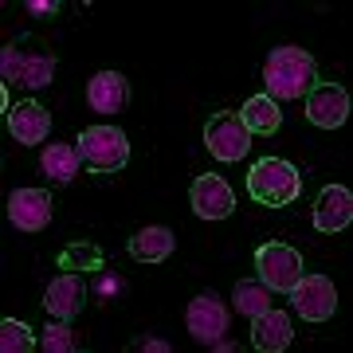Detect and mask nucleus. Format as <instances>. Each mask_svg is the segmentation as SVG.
I'll use <instances>...</instances> for the list:
<instances>
[{"label": "nucleus", "instance_id": "nucleus-1", "mask_svg": "<svg viewBox=\"0 0 353 353\" xmlns=\"http://www.w3.org/2000/svg\"><path fill=\"white\" fill-rule=\"evenodd\" d=\"M318 67H314V55L303 48H275L267 55L263 63V83H267V94L271 99H303L306 90L318 83Z\"/></svg>", "mask_w": 353, "mask_h": 353}, {"label": "nucleus", "instance_id": "nucleus-2", "mask_svg": "<svg viewBox=\"0 0 353 353\" xmlns=\"http://www.w3.org/2000/svg\"><path fill=\"white\" fill-rule=\"evenodd\" d=\"M248 192H252L255 204L283 208V204L299 201L303 176H299V169L290 161H283V157H263V161H255L252 173H248Z\"/></svg>", "mask_w": 353, "mask_h": 353}, {"label": "nucleus", "instance_id": "nucleus-3", "mask_svg": "<svg viewBox=\"0 0 353 353\" xmlns=\"http://www.w3.org/2000/svg\"><path fill=\"white\" fill-rule=\"evenodd\" d=\"M79 161L87 165L90 173H118L130 161V141L118 126H90L83 130V138L75 141Z\"/></svg>", "mask_w": 353, "mask_h": 353}, {"label": "nucleus", "instance_id": "nucleus-4", "mask_svg": "<svg viewBox=\"0 0 353 353\" xmlns=\"http://www.w3.org/2000/svg\"><path fill=\"white\" fill-rule=\"evenodd\" d=\"M0 71H4V83L39 90L51 87V79H55V55L51 51H24L20 43H8L0 51Z\"/></svg>", "mask_w": 353, "mask_h": 353}, {"label": "nucleus", "instance_id": "nucleus-5", "mask_svg": "<svg viewBox=\"0 0 353 353\" xmlns=\"http://www.w3.org/2000/svg\"><path fill=\"white\" fill-rule=\"evenodd\" d=\"M255 271H259V283L267 290H279L287 294L299 279H303V255L294 252L290 243H263L255 252Z\"/></svg>", "mask_w": 353, "mask_h": 353}, {"label": "nucleus", "instance_id": "nucleus-6", "mask_svg": "<svg viewBox=\"0 0 353 353\" xmlns=\"http://www.w3.org/2000/svg\"><path fill=\"white\" fill-rule=\"evenodd\" d=\"M204 145H208V153H212L216 161H240V157H248V150H252V134H248V126H243L240 114H212L208 118V126H204Z\"/></svg>", "mask_w": 353, "mask_h": 353}, {"label": "nucleus", "instance_id": "nucleus-7", "mask_svg": "<svg viewBox=\"0 0 353 353\" xmlns=\"http://www.w3.org/2000/svg\"><path fill=\"white\" fill-rule=\"evenodd\" d=\"M287 294L294 303V310L303 314V322H326L338 310V290H334V283L326 275H303Z\"/></svg>", "mask_w": 353, "mask_h": 353}, {"label": "nucleus", "instance_id": "nucleus-8", "mask_svg": "<svg viewBox=\"0 0 353 353\" xmlns=\"http://www.w3.org/2000/svg\"><path fill=\"white\" fill-rule=\"evenodd\" d=\"M306 118L318 130H338L350 118V94L341 83H314L306 90Z\"/></svg>", "mask_w": 353, "mask_h": 353}, {"label": "nucleus", "instance_id": "nucleus-9", "mask_svg": "<svg viewBox=\"0 0 353 353\" xmlns=\"http://www.w3.org/2000/svg\"><path fill=\"white\" fill-rule=\"evenodd\" d=\"M185 322H189V334L201 341V345H216V341L224 338V330H228V306L220 303L216 290H204V294H196V299L189 303Z\"/></svg>", "mask_w": 353, "mask_h": 353}, {"label": "nucleus", "instance_id": "nucleus-10", "mask_svg": "<svg viewBox=\"0 0 353 353\" xmlns=\"http://www.w3.org/2000/svg\"><path fill=\"white\" fill-rule=\"evenodd\" d=\"M189 196H192V212L204 216V220H224V216L236 212V192H232V185L224 176H216V173L196 176Z\"/></svg>", "mask_w": 353, "mask_h": 353}, {"label": "nucleus", "instance_id": "nucleus-11", "mask_svg": "<svg viewBox=\"0 0 353 353\" xmlns=\"http://www.w3.org/2000/svg\"><path fill=\"white\" fill-rule=\"evenodd\" d=\"M51 196L43 189H16L8 196V220H12L20 232H39V228L51 224Z\"/></svg>", "mask_w": 353, "mask_h": 353}, {"label": "nucleus", "instance_id": "nucleus-12", "mask_svg": "<svg viewBox=\"0 0 353 353\" xmlns=\"http://www.w3.org/2000/svg\"><path fill=\"white\" fill-rule=\"evenodd\" d=\"M353 220V192L345 185H326L314 204V228L318 232H341Z\"/></svg>", "mask_w": 353, "mask_h": 353}, {"label": "nucleus", "instance_id": "nucleus-13", "mask_svg": "<svg viewBox=\"0 0 353 353\" xmlns=\"http://www.w3.org/2000/svg\"><path fill=\"white\" fill-rule=\"evenodd\" d=\"M83 303H87V283L79 275H59L51 279V287L43 290V310H48L51 318H75L79 310H83Z\"/></svg>", "mask_w": 353, "mask_h": 353}, {"label": "nucleus", "instance_id": "nucleus-14", "mask_svg": "<svg viewBox=\"0 0 353 353\" xmlns=\"http://www.w3.org/2000/svg\"><path fill=\"white\" fill-rule=\"evenodd\" d=\"M294 338V326L283 310H263L252 318V345L259 353H283Z\"/></svg>", "mask_w": 353, "mask_h": 353}, {"label": "nucleus", "instance_id": "nucleus-15", "mask_svg": "<svg viewBox=\"0 0 353 353\" xmlns=\"http://www.w3.org/2000/svg\"><path fill=\"white\" fill-rule=\"evenodd\" d=\"M126 99H130V83L118 71H99L87 83V102L94 114H118L126 106Z\"/></svg>", "mask_w": 353, "mask_h": 353}, {"label": "nucleus", "instance_id": "nucleus-16", "mask_svg": "<svg viewBox=\"0 0 353 353\" xmlns=\"http://www.w3.org/2000/svg\"><path fill=\"white\" fill-rule=\"evenodd\" d=\"M8 130L20 145H36V141L48 138L51 130V114L39 106V102H16L8 110Z\"/></svg>", "mask_w": 353, "mask_h": 353}, {"label": "nucleus", "instance_id": "nucleus-17", "mask_svg": "<svg viewBox=\"0 0 353 353\" xmlns=\"http://www.w3.org/2000/svg\"><path fill=\"white\" fill-rule=\"evenodd\" d=\"M173 243H176V236L169 228L153 224V228H141L138 236L130 240V255H134L138 263H161V259L173 255Z\"/></svg>", "mask_w": 353, "mask_h": 353}, {"label": "nucleus", "instance_id": "nucleus-18", "mask_svg": "<svg viewBox=\"0 0 353 353\" xmlns=\"http://www.w3.org/2000/svg\"><path fill=\"white\" fill-rule=\"evenodd\" d=\"M240 118H243V126H248V134H263V138H271L283 126V110H279V102L271 94H252V99L243 102Z\"/></svg>", "mask_w": 353, "mask_h": 353}, {"label": "nucleus", "instance_id": "nucleus-19", "mask_svg": "<svg viewBox=\"0 0 353 353\" xmlns=\"http://www.w3.org/2000/svg\"><path fill=\"white\" fill-rule=\"evenodd\" d=\"M39 169H43L55 185H67V181L79 176V150L75 145H63V141H51V145H43Z\"/></svg>", "mask_w": 353, "mask_h": 353}, {"label": "nucleus", "instance_id": "nucleus-20", "mask_svg": "<svg viewBox=\"0 0 353 353\" xmlns=\"http://www.w3.org/2000/svg\"><path fill=\"white\" fill-rule=\"evenodd\" d=\"M232 303H236V310L248 318L263 314V310H271V290L259 283V279H240L236 283V294H232Z\"/></svg>", "mask_w": 353, "mask_h": 353}, {"label": "nucleus", "instance_id": "nucleus-21", "mask_svg": "<svg viewBox=\"0 0 353 353\" xmlns=\"http://www.w3.org/2000/svg\"><path fill=\"white\" fill-rule=\"evenodd\" d=\"M32 345H36V338H32V330L20 318H4L0 322V350L4 353H28Z\"/></svg>", "mask_w": 353, "mask_h": 353}, {"label": "nucleus", "instance_id": "nucleus-22", "mask_svg": "<svg viewBox=\"0 0 353 353\" xmlns=\"http://www.w3.org/2000/svg\"><path fill=\"white\" fill-rule=\"evenodd\" d=\"M43 350H48V353H75V350H79L75 330L67 326L63 318L48 322V330H43Z\"/></svg>", "mask_w": 353, "mask_h": 353}, {"label": "nucleus", "instance_id": "nucleus-23", "mask_svg": "<svg viewBox=\"0 0 353 353\" xmlns=\"http://www.w3.org/2000/svg\"><path fill=\"white\" fill-rule=\"evenodd\" d=\"M24 8L32 16H55V12H59V4H55V0H28Z\"/></svg>", "mask_w": 353, "mask_h": 353}, {"label": "nucleus", "instance_id": "nucleus-24", "mask_svg": "<svg viewBox=\"0 0 353 353\" xmlns=\"http://www.w3.org/2000/svg\"><path fill=\"white\" fill-rule=\"evenodd\" d=\"M134 350H145V353H169V341H161V338H138V341H134Z\"/></svg>", "mask_w": 353, "mask_h": 353}, {"label": "nucleus", "instance_id": "nucleus-25", "mask_svg": "<svg viewBox=\"0 0 353 353\" xmlns=\"http://www.w3.org/2000/svg\"><path fill=\"white\" fill-rule=\"evenodd\" d=\"M99 290H102V294H118V290H122V279H118V275H102Z\"/></svg>", "mask_w": 353, "mask_h": 353}]
</instances>
